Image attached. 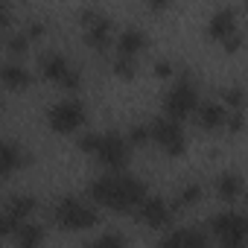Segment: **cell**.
<instances>
[{
  "instance_id": "cell-1",
  "label": "cell",
  "mask_w": 248,
  "mask_h": 248,
  "mask_svg": "<svg viewBox=\"0 0 248 248\" xmlns=\"http://www.w3.org/2000/svg\"><path fill=\"white\" fill-rule=\"evenodd\" d=\"M146 181L132 172H102L88 184V199L99 210L111 213H135L138 204L146 199Z\"/></svg>"
},
{
  "instance_id": "cell-2",
  "label": "cell",
  "mask_w": 248,
  "mask_h": 248,
  "mask_svg": "<svg viewBox=\"0 0 248 248\" xmlns=\"http://www.w3.org/2000/svg\"><path fill=\"white\" fill-rule=\"evenodd\" d=\"M53 222L59 231H67V233H88L93 231L99 222H102V210L88 199V196H79V193H67L56 202L53 207Z\"/></svg>"
},
{
  "instance_id": "cell-3",
  "label": "cell",
  "mask_w": 248,
  "mask_h": 248,
  "mask_svg": "<svg viewBox=\"0 0 248 248\" xmlns=\"http://www.w3.org/2000/svg\"><path fill=\"white\" fill-rule=\"evenodd\" d=\"M199 105H202L199 82L190 73H175L164 99H161V117L175 120V123H187V120H193Z\"/></svg>"
},
{
  "instance_id": "cell-4",
  "label": "cell",
  "mask_w": 248,
  "mask_h": 248,
  "mask_svg": "<svg viewBox=\"0 0 248 248\" xmlns=\"http://www.w3.org/2000/svg\"><path fill=\"white\" fill-rule=\"evenodd\" d=\"M207 236L216 248H245L248 242V219L239 207H222L207 219Z\"/></svg>"
},
{
  "instance_id": "cell-5",
  "label": "cell",
  "mask_w": 248,
  "mask_h": 248,
  "mask_svg": "<svg viewBox=\"0 0 248 248\" xmlns=\"http://www.w3.org/2000/svg\"><path fill=\"white\" fill-rule=\"evenodd\" d=\"M38 73L50 85H56L64 96H76L82 91V73L62 50H44L38 56Z\"/></svg>"
},
{
  "instance_id": "cell-6",
  "label": "cell",
  "mask_w": 248,
  "mask_h": 248,
  "mask_svg": "<svg viewBox=\"0 0 248 248\" xmlns=\"http://www.w3.org/2000/svg\"><path fill=\"white\" fill-rule=\"evenodd\" d=\"M88 123V105L79 96H59L47 108V126L56 135H79Z\"/></svg>"
},
{
  "instance_id": "cell-7",
  "label": "cell",
  "mask_w": 248,
  "mask_h": 248,
  "mask_svg": "<svg viewBox=\"0 0 248 248\" xmlns=\"http://www.w3.org/2000/svg\"><path fill=\"white\" fill-rule=\"evenodd\" d=\"M129 155H132V146H129V140H126L123 132H99L91 158L105 172H123L126 164H129Z\"/></svg>"
},
{
  "instance_id": "cell-8",
  "label": "cell",
  "mask_w": 248,
  "mask_h": 248,
  "mask_svg": "<svg viewBox=\"0 0 248 248\" xmlns=\"http://www.w3.org/2000/svg\"><path fill=\"white\" fill-rule=\"evenodd\" d=\"M207 35L216 41V44H222L228 53H236L239 47H242V41H245V35H242V27H239V15H236V9L233 6H219L210 18H207Z\"/></svg>"
},
{
  "instance_id": "cell-9",
  "label": "cell",
  "mask_w": 248,
  "mask_h": 248,
  "mask_svg": "<svg viewBox=\"0 0 248 248\" xmlns=\"http://www.w3.org/2000/svg\"><path fill=\"white\" fill-rule=\"evenodd\" d=\"M149 135H152V143L167 155V158H181L187 152V129L184 123H175V120H167V117H155L149 120Z\"/></svg>"
},
{
  "instance_id": "cell-10",
  "label": "cell",
  "mask_w": 248,
  "mask_h": 248,
  "mask_svg": "<svg viewBox=\"0 0 248 248\" xmlns=\"http://www.w3.org/2000/svg\"><path fill=\"white\" fill-rule=\"evenodd\" d=\"M82 21V35H85V44L96 53L114 47V35H117V27L111 21V15H105L102 9H85L79 15Z\"/></svg>"
},
{
  "instance_id": "cell-11",
  "label": "cell",
  "mask_w": 248,
  "mask_h": 248,
  "mask_svg": "<svg viewBox=\"0 0 248 248\" xmlns=\"http://www.w3.org/2000/svg\"><path fill=\"white\" fill-rule=\"evenodd\" d=\"M175 213H178V210H175L172 202L164 199V196H146V199L138 204V210H135L138 222H140L143 228L155 231V233L170 231V228L175 225Z\"/></svg>"
},
{
  "instance_id": "cell-12",
  "label": "cell",
  "mask_w": 248,
  "mask_h": 248,
  "mask_svg": "<svg viewBox=\"0 0 248 248\" xmlns=\"http://www.w3.org/2000/svg\"><path fill=\"white\" fill-rule=\"evenodd\" d=\"M158 248H213L207 231L196 225H172L170 231L161 233Z\"/></svg>"
},
{
  "instance_id": "cell-13",
  "label": "cell",
  "mask_w": 248,
  "mask_h": 248,
  "mask_svg": "<svg viewBox=\"0 0 248 248\" xmlns=\"http://www.w3.org/2000/svg\"><path fill=\"white\" fill-rule=\"evenodd\" d=\"M146 47H149V35H146V30L140 24H126V27H120L117 35H114V56L138 59Z\"/></svg>"
},
{
  "instance_id": "cell-14",
  "label": "cell",
  "mask_w": 248,
  "mask_h": 248,
  "mask_svg": "<svg viewBox=\"0 0 248 248\" xmlns=\"http://www.w3.org/2000/svg\"><path fill=\"white\" fill-rule=\"evenodd\" d=\"M228 117H231V111H228L219 99H202V105H199L196 114H193L196 126H199L202 132H210V135L228 129Z\"/></svg>"
},
{
  "instance_id": "cell-15",
  "label": "cell",
  "mask_w": 248,
  "mask_h": 248,
  "mask_svg": "<svg viewBox=\"0 0 248 248\" xmlns=\"http://www.w3.org/2000/svg\"><path fill=\"white\" fill-rule=\"evenodd\" d=\"M32 70L24 64V62H18V59H6V62H0V85H3L6 91H12V93H21V91H27V88H32Z\"/></svg>"
},
{
  "instance_id": "cell-16",
  "label": "cell",
  "mask_w": 248,
  "mask_h": 248,
  "mask_svg": "<svg viewBox=\"0 0 248 248\" xmlns=\"http://www.w3.org/2000/svg\"><path fill=\"white\" fill-rule=\"evenodd\" d=\"M216 196L225 202V207H236L245 196V178L239 170H225L216 178Z\"/></svg>"
},
{
  "instance_id": "cell-17",
  "label": "cell",
  "mask_w": 248,
  "mask_h": 248,
  "mask_svg": "<svg viewBox=\"0 0 248 248\" xmlns=\"http://www.w3.org/2000/svg\"><path fill=\"white\" fill-rule=\"evenodd\" d=\"M35 210H38V199H35V196H30V193H15L3 207H0V213H3L15 228H18L21 222H30Z\"/></svg>"
},
{
  "instance_id": "cell-18",
  "label": "cell",
  "mask_w": 248,
  "mask_h": 248,
  "mask_svg": "<svg viewBox=\"0 0 248 248\" xmlns=\"http://www.w3.org/2000/svg\"><path fill=\"white\" fill-rule=\"evenodd\" d=\"M24 164H27V149H24L18 140L0 138V178L15 175Z\"/></svg>"
},
{
  "instance_id": "cell-19",
  "label": "cell",
  "mask_w": 248,
  "mask_h": 248,
  "mask_svg": "<svg viewBox=\"0 0 248 248\" xmlns=\"http://www.w3.org/2000/svg\"><path fill=\"white\" fill-rule=\"evenodd\" d=\"M12 245L15 248H44V239H47V231H44V225H38V222H21L15 231H12Z\"/></svg>"
},
{
  "instance_id": "cell-20",
  "label": "cell",
  "mask_w": 248,
  "mask_h": 248,
  "mask_svg": "<svg viewBox=\"0 0 248 248\" xmlns=\"http://www.w3.org/2000/svg\"><path fill=\"white\" fill-rule=\"evenodd\" d=\"M85 248H129V239H126V233H120V231H102Z\"/></svg>"
},
{
  "instance_id": "cell-21",
  "label": "cell",
  "mask_w": 248,
  "mask_h": 248,
  "mask_svg": "<svg viewBox=\"0 0 248 248\" xmlns=\"http://www.w3.org/2000/svg\"><path fill=\"white\" fill-rule=\"evenodd\" d=\"M123 135H126V140H129L132 152H135V149H143V146H149V143H152V135H149V120H146V123H135V126H129V132H123Z\"/></svg>"
},
{
  "instance_id": "cell-22",
  "label": "cell",
  "mask_w": 248,
  "mask_h": 248,
  "mask_svg": "<svg viewBox=\"0 0 248 248\" xmlns=\"http://www.w3.org/2000/svg\"><path fill=\"white\" fill-rule=\"evenodd\" d=\"M222 105L228 111H245V88L242 85H231L222 91Z\"/></svg>"
},
{
  "instance_id": "cell-23",
  "label": "cell",
  "mask_w": 248,
  "mask_h": 248,
  "mask_svg": "<svg viewBox=\"0 0 248 248\" xmlns=\"http://www.w3.org/2000/svg\"><path fill=\"white\" fill-rule=\"evenodd\" d=\"M199 199H202V187H199V184H187V187L175 196L172 207H175V210H181V207H193Z\"/></svg>"
},
{
  "instance_id": "cell-24",
  "label": "cell",
  "mask_w": 248,
  "mask_h": 248,
  "mask_svg": "<svg viewBox=\"0 0 248 248\" xmlns=\"http://www.w3.org/2000/svg\"><path fill=\"white\" fill-rule=\"evenodd\" d=\"M111 67H114V73H117L120 79H135V73H138V59H123V56H114Z\"/></svg>"
},
{
  "instance_id": "cell-25",
  "label": "cell",
  "mask_w": 248,
  "mask_h": 248,
  "mask_svg": "<svg viewBox=\"0 0 248 248\" xmlns=\"http://www.w3.org/2000/svg\"><path fill=\"white\" fill-rule=\"evenodd\" d=\"M30 44H32V41H30L24 32H15V35H9V41H6V50L12 53V59H18V62H21V56L30 50Z\"/></svg>"
},
{
  "instance_id": "cell-26",
  "label": "cell",
  "mask_w": 248,
  "mask_h": 248,
  "mask_svg": "<svg viewBox=\"0 0 248 248\" xmlns=\"http://www.w3.org/2000/svg\"><path fill=\"white\" fill-rule=\"evenodd\" d=\"M12 231H15V225L3 216V213H0V242H3V239H9L12 236Z\"/></svg>"
},
{
  "instance_id": "cell-27",
  "label": "cell",
  "mask_w": 248,
  "mask_h": 248,
  "mask_svg": "<svg viewBox=\"0 0 248 248\" xmlns=\"http://www.w3.org/2000/svg\"><path fill=\"white\" fill-rule=\"evenodd\" d=\"M155 73H158V76H175L170 62H158V64H155Z\"/></svg>"
},
{
  "instance_id": "cell-28",
  "label": "cell",
  "mask_w": 248,
  "mask_h": 248,
  "mask_svg": "<svg viewBox=\"0 0 248 248\" xmlns=\"http://www.w3.org/2000/svg\"><path fill=\"white\" fill-rule=\"evenodd\" d=\"M12 21V12H9V6L6 3H0V27H6Z\"/></svg>"
},
{
  "instance_id": "cell-29",
  "label": "cell",
  "mask_w": 248,
  "mask_h": 248,
  "mask_svg": "<svg viewBox=\"0 0 248 248\" xmlns=\"http://www.w3.org/2000/svg\"><path fill=\"white\" fill-rule=\"evenodd\" d=\"M0 108H3V96H0Z\"/></svg>"
}]
</instances>
